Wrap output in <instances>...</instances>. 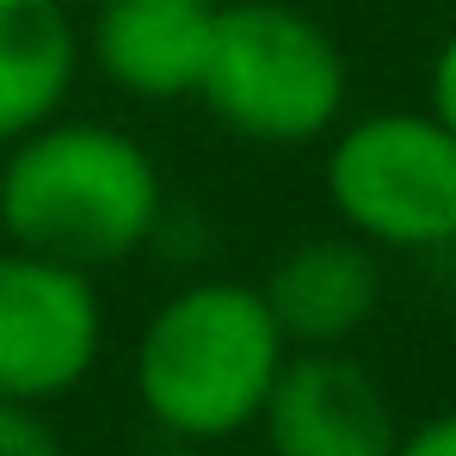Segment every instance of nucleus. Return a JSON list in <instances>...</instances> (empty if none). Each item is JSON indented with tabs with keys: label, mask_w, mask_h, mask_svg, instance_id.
Returning a JSON list of instances; mask_svg holds the SVG:
<instances>
[{
	"label": "nucleus",
	"mask_w": 456,
	"mask_h": 456,
	"mask_svg": "<svg viewBox=\"0 0 456 456\" xmlns=\"http://www.w3.org/2000/svg\"><path fill=\"white\" fill-rule=\"evenodd\" d=\"M0 228L12 247L62 259L75 272L124 265L160 228L154 154L99 118H50L6 142Z\"/></svg>",
	"instance_id": "obj_1"
},
{
	"label": "nucleus",
	"mask_w": 456,
	"mask_h": 456,
	"mask_svg": "<svg viewBox=\"0 0 456 456\" xmlns=\"http://www.w3.org/2000/svg\"><path fill=\"white\" fill-rule=\"evenodd\" d=\"M290 358L259 284L198 278L149 314L130 382L160 432L185 444H228L259 426L265 395Z\"/></svg>",
	"instance_id": "obj_2"
},
{
	"label": "nucleus",
	"mask_w": 456,
	"mask_h": 456,
	"mask_svg": "<svg viewBox=\"0 0 456 456\" xmlns=\"http://www.w3.org/2000/svg\"><path fill=\"white\" fill-rule=\"evenodd\" d=\"M198 99L240 142L303 149L346 118V56L303 6L216 0Z\"/></svg>",
	"instance_id": "obj_3"
},
{
	"label": "nucleus",
	"mask_w": 456,
	"mask_h": 456,
	"mask_svg": "<svg viewBox=\"0 0 456 456\" xmlns=\"http://www.w3.org/2000/svg\"><path fill=\"white\" fill-rule=\"evenodd\" d=\"M327 204L346 234L388 253L456 247V136L432 111H370L327 142Z\"/></svg>",
	"instance_id": "obj_4"
},
{
	"label": "nucleus",
	"mask_w": 456,
	"mask_h": 456,
	"mask_svg": "<svg viewBox=\"0 0 456 456\" xmlns=\"http://www.w3.org/2000/svg\"><path fill=\"white\" fill-rule=\"evenodd\" d=\"M105 308L93 272L6 247L0 253V401L50 407L93 377Z\"/></svg>",
	"instance_id": "obj_5"
},
{
	"label": "nucleus",
	"mask_w": 456,
	"mask_h": 456,
	"mask_svg": "<svg viewBox=\"0 0 456 456\" xmlns=\"http://www.w3.org/2000/svg\"><path fill=\"white\" fill-rule=\"evenodd\" d=\"M272 456H395L401 426L382 382L333 352H290L259 413Z\"/></svg>",
	"instance_id": "obj_6"
},
{
	"label": "nucleus",
	"mask_w": 456,
	"mask_h": 456,
	"mask_svg": "<svg viewBox=\"0 0 456 456\" xmlns=\"http://www.w3.org/2000/svg\"><path fill=\"white\" fill-rule=\"evenodd\" d=\"M259 297L272 308L278 333L290 339V352H333L352 346L382 303V265L377 247H364L358 234H314L297 240L272 278L259 284Z\"/></svg>",
	"instance_id": "obj_7"
},
{
	"label": "nucleus",
	"mask_w": 456,
	"mask_h": 456,
	"mask_svg": "<svg viewBox=\"0 0 456 456\" xmlns=\"http://www.w3.org/2000/svg\"><path fill=\"white\" fill-rule=\"evenodd\" d=\"M210 12L204 0H105L80 56L130 99H198Z\"/></svg>",
	"instance_id": "obj_8"
},
{
	"label": "nucleus",
	"mask_w": 456,
	"mask_h": 456,
	"mask_svg": "<svg viewBox=\"0 0 456 456\" xmlns=\"http://www.w3.org/2000/svg\"><path fill=\"white\" fill-rule=\"evenodd\" d=\"M80 75V31L62 0H0V149L62 118Z\"/></svg>",
	"instance_id": "obj_9"
},
{
	"label": "nucleus",
	"mask_w": 456,
	"mask_h": 456,
	"mask_svg": "<svg viewBox=\"0 0 456 456\" xmlns=\"http://www.w3.org/2000/svg\"><path fill=\"white\" fill-rule=\"evenodd\" d=\"M0 456H69L56 426L44 419V407L25 401H0Z\"/></svg>",
	"instance_id": "obj_10"
},
{
	"label": "nucleus",
	"mask_w": 456,
	"mask_h": 456,
	"mask_svg": "<svg viewBox=\"0 0 456 456\" xmlns=\"http://www.w3.org/2000/svg\"><path fill=\"white\" fill-rule=\"evenodd\" d=\"M395 456H456V407L432 413V419H419L413 432H401Z\"/></svg>",
	"instance_id": "obj_11"
},
{
	"label": "nucleus",
	"mask_w": 456,
	"mask_h": 456,
	"mask_svg": "<svg viewBox=\"0 0 456 456\" xmlns=\"http://www.w3.org/2000/svg\"><path fill=\"white\" fill-rule=\"evenodd\" d=\"M432 118L456 136V31L444 37V50L432 56Z\"/></svg>",
	"instance_id": "obj_12"
},
{
	"label": "nucleus",
	"mask_w": 456,
	"mask_h": 456,
	"mask_svg": "<svg viewBox=\"0 0 456 456\" xmlns=\"http://www.w3.org/2000/svg\"><path fill=\"white\" fill-rule=\"evenodd\" d=\"M204 6H216V0H204Z\"/></svg>",
	"instance_id": "obj_13"
}]
</instances>
